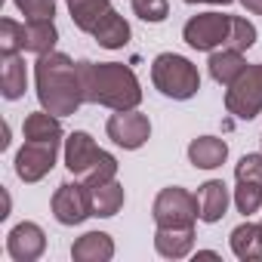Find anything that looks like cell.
<instances>
[{"mask_svg": "<svg viewBox=\"0 0 262 262\" xmlns=\"http://www.w3.org/2000/svg\"><path fill=\"white\" fill-rule=\"evenodd\" d=\"M34 86L40 108H47L56 117H71L80 111L83 99V83L77 62H71L65 53H43L34 62Z\"/></svg>", "mask_w": 262, "mask_h": 262, "instance_id": "1", "label": "cell"}, {"mask_svg": "<svg viewBox=\"0 0 262 262\" xmlns=\"http://www.w3.org/2000/svg\"><path fill=\"white\" fill-rule=\"evenodd\" d=\"M83 99L90 105H105L111 111L139 108L142 86L136 71L123 62H77Z\"/></svg>", "mask_w": 262, "mask_h": 262, "instance_id": "2", "label": "cell"}, {"mask_svg": "<svg viewBox=\"0 0 262 262\" xmlns=\"http://www.w3.org/2000/svg\"><path fill=\"white\" fill-rule=\"evenodd\" d=\"M71 22L90 34L102 50H123L133 37L129 22L111 7V0H65Z\"/></svg>", "mask_w": 262, "mask_h": 262, "instance_id": "3", "label": "cell"}, {"mask_svg": "<svg viewBox=\"0 0 262 262\" xmlns=\"http://www.w3.org/2000/svg\"><path fill=\"white\" fill-rule=\"evenodd\" d=\"M151 83L161 96L176 99V102H188L198 96L201 90V74L198 65L179 53H161L151 62Z\"/></svg>", "mask_w": 262, "mask_h": 262, "instance_id": "4", "label": "cell"}, {"mask_svg": "<svg viewBox=\"0 0 262 262\" xmlns=\"http://www.w3.org/2000/svg\"><path fill=\"white\" fill-rule=\"evenodd\" d=\"M231 28H234V16L228 13H198L185 22L182 40L198 53H213V50L228 47Z\"/></svg>", "mask_w": 262, "mask_h": 262, "instance_id": "5", "label": "cell"}, {"mask_svg": "<svg viewBox=\"0 0 262 262\" xmlns=\"http://www.w3.org/2000/svg\"><path fill=\"white\" fill-rule=\"evenodd\" d=\"M151 216H155L158 228H188L201 219L198 216V194H191L188 188H179V185L161 188L155 204H151Z\"/></svg>", "mask_w": 262, "mask_h": 262, "instance_id": "6", "label": "cell"}, {"mask_svg": "<svg viewBox=\"0 0 262 262\" xmlns=\"http://www.w3.org/2000/svg\"><path fill=\"white\" fill-rule=\"evenodd\" d=\"M225 111L237 120H253L262 111V62L247 65V71L225 90Z\"/></svg>", "mask_w": 262, "mask_h": 262, "instance_id": "7", "label": "cell"}, {"mask_svg": "<svg viewBox=\"0 0 262 262\" xmlns=\"http://www.w3.org/2000/svg\"><path fill=\"white\" fill-rule=\"evenodd\" d=\"M53 219L59 225H80L93 216V191L86 182H62L53 191Z\"/></svg>", "mask_w": 262, "mask_h": 262, "instance_id": "8", "label": "cell"}, {"mask_svg": "<svg viewBox=\"0 0 262 262\" xmlns=\"http://www.w3.org/2000/svg\"><path fill=\"white\" fill-rule=\"evenodd\" d=\"M234 207L244 216L262 207V155H244L234 167Z\"/></svg>", "mask_w": 262, "mask_h": 262, "instance_id": "9", "label": "cell"}, {"mask_svg": "<svg viewBox=\"0 0 262 262\" xmlns=\"http://www.w3.org/2000/svg\"><path fill=\"white\" fill-rule=\"evenodd\" d=\"M105 133L114 145H120L123 151H136L148 142L151 136V120L148 114H142L139 108H129V111H114L105 123Z\"/></svg>", "mask_w": 262, "mask_h": 262, "instance_id": "10", "label": "cell"}, {"mask_svg": "<svg viewBox=\"0 0 262 262\" xmlns=\"http://www.w3.org/2000/svg\"><path fill=\"white\" fill-rule=\"evenodd\" d=\"M59 158V142H40V139H25V145L16 155V176L22 182H40Z\"/></svg>", "mask_w": 262, "mask_h": 262, "instance_id": "11", "label": "cell"}, {"mask_svg": "<svg viewBox=\"0 0 262 262\" xmlns=\"http://www.w3.org/2000/svg\"><path fill=\"white\" fill-rule=\"evenodd\" d=\"M47 250V234L37 222H19L7 234V253L16 262H37Z\"/></svg>", "mask_w": 262, "mask_h": 262, "instance_id": "12", "label": "cell"}, {"mask_svg": "<svg viewBox=\"0 0 262 262\" xmlns=\"http://www.w3.org/2000/svg\"><path fill=\"white\" fill-rule=\"evenodd\" d=\"M99 158H102V148L93 142L90 133H83V129L68 133V139H65V167H68L71 176H80L83 179Z\"/></svg>", "mask_w": 262, "mask_h": 262, "instance_id": "13", "label": "cell"}, {"mask_svg": "<svg viewBox=\"0 0 262 262\" xmlns=\"http://www.w3.org/2000/svg\"><path fill=\"white\" fill-rule=\"evenodd\" d=\"M228 201H231L228 185L222 179H207L198 188V216H201V222H207V225L219 222L228 213Z\"/></svg>", "mask_w": 262, "mask_h": 262, "instance_id": "14", "label": "cell"}, {"mask_svg": "<svg viewBox=\"0 0 262 262\" xmlns=\"http://www.w3.org/2000/svg\"><path fill=\"white\" fill-rule=\"evenodd\" d=\"M207 68H210V77L228 90V86H231L244 71H247V59H244V53H241V50L222 47V50H213V53H210Z\"/></svg>", "mask_w": 262, "mask_h": 262, "instance_id": "15", "label": "cell"}, {"mask_svg": "<svg viewBox=\"0 0 262 262\" xmlns=\"http://www.w3.org/2000/svg\"><path fill=\"white\" fill-rule=\"evenodd\" d=\"M228 158V142L219 136H198L188 142V161L194 170H216Z\"/></svg>", "mask_w": 262, "mask_h": 262, "instance_id": "16", "label": "cell"}, {"mask_svg": "<svg viewBox=\"0 0 262 262\" xmlns=\"http://www.w3.org/2000/svg\"><path fill=\"white\" fill-rule=\"evenodd\" d=\"M71 259L74 262H108L114 259V241L105 231H86L71 244Z\"/></svg>", "mask_w": 262, "mask_h": 262, "instance_id": "17", "label": "cell"}, {"mask_svg": "<svg viewBox=\"0 0 262 262\" xmlns=\"http://www.w3.org/2000/svg\"><path fill=\"white\" fill-rule=\"evenodd\" d=\"M155 250L164 259H185L194 250V225H188V228H158L155 231Z\"/></svg>", "mask_w": 262, "mask_h": 262, "instance_id": "18", "label": "cell"}, {"mask_svg": "<svg viewBox=\"0 0 262 262\" xmlns=\"http://www.w3.org/2000/svg\"><path fill=\"white\" fill-rule=\"evenodd\" d=\"M28 90V68H25V59L16 53V56H4V68H0V93H4L7 102H16L22 99Z\"/></svg>", "mask_w": 262, "mask_h": 262, "instance_id": "19", "label": "cell"}, {"mask_svg": "<svg viewBox=\"0 0 262 262\" xmlns=\"http://www.w3.org/2000/svg\"><path fill=\"white\" fill-rule=\"evenodd\" d=\"M22 133H25V139L62 142L65 129H62V117H56V114H50L47 108H40V111H34V114H28V117H25V123H22Z\"/></svg>", "mask_w": 262, "mask_h": 262, "instance_id": "20", "label": "cell"}, {"mask_svg": "<svg viewBox=\"0 0 262 262\" xmlns=\"http://www.w3.org/2000/svg\"><path fill=\"white\" fill-rule=\"evenodd\" d=\"M231 253L244 262L262 259V222H241L231 231Z\"/></svg>", "mask_w": 262, "mask_h": 262, "instance_id": "21", "label": "cell"}, {"mask_svg": "<svg viewBox=\"0 0 262 262\" xmlns=\"http://www.w3.org/2000/svg\"><path fill=\"white\" fill-rule=\"evenodd\" d=\"M56 43H59V28H56L53 19L25 22V53L43 56V53H53Z\"/></svg>", "mask_w": 262, "mask_h": 262, "instance_id": "22", "label": "cell"}, {"mask_svg": "<svg viewBox=\"0 0 262 262\" xmlns=\"http://www.w3.org/2000/svg\"><path fill=\"white\" fill-rule=\"evenodd\" d=\"M90 191H93V216H99V219L117 216L120 207H123V201H126V191H123V185L117 179H111L105 185H96Z\"/></svg>", "mask_w": 262, "mask_h": 262, "instance_id": "23", "label": "cell"}, {"mask_svg": "<svg viewBox=\"0 0 262 262\" xmlns=\"http://www.w3.org/2000/svg\"><path fill=\"white\" fill-rule=\"evenodd\" d=\"M25 50V25L16 19H0V56H16Z\"/></svg>", "mask_w": 262, "mask_h": 262, "instance_id": "24", "label": "cell"}, {"mask_svg": "<svg viewBox=\"0 0 262 262\" xmlns=\"http://www.w3.org/2000/svg\"><path fill=\"white\" fill-rule=\"evenodd\" d=\"M111 179H117V158L114 155H108V151H102V158L93 164V170L83 176V182L90 185V188H96V185H105V182H111Z\"/></svg>", "mask_w": 262, "mask_h": 262, "instance_id": "25", "label": "cell"}, {"mask_svg": "<svg viewBox=\"0 0 262 262\" xmlns=\"http://www.w3.org/2000/svg\"><path fill=\"white\" fill-rule=\"evenodd\" d=\"M133 13H136L142 22L161 25V22L170 16V0H133Z\"/></svg>", "mask_w": 262, "mask_h": 262, "instance_id": "26", "label": "cell"}, {"mask_svg": "<svg viewBox=\"0 0 262 262\" xmlns=\"http://www.w3.org/2000/svg\"><path fill=\"white\" fill-rule=\"evenodd\" d=\"M256 37H259L256 25H253V22H247L244 16H234V28H231V40H228V47H231V50L247 53V50L256 43Z\"/></svg>", "mask_w": 262, "mask_h": 262, "instance_id": "27", "label": "cell"}, {"mask_svg": "<svg viewBox=\"0 0 262 262\" xmlns=\"http://www.w3.org/2000/svg\"><path fill=\"white\" fill-rule=\"evenodd\" d=\"M16 10L25 16V22L34 19H53L56 16V0H13Z\"/></svg>", "mask_w": 262, "mask_h": 262, "instance_id": "28", "label": "cell"}, {"mask_svg": "<svg viewBox=\"0 0 262 262\" xmlns=\"http://www.w3.org/2000/svg\"><path fill=\"white\" fill-rule=\"evenodd\" d=\"M241 4H244L253 16H262V0H241Z\"/></svg>", "mask_w": 262, "mask_h": 262, "instance_id": "29", "label": "cell"}, {"mask_svg": "<svg viewBox=\"0 0 262 262\" xmlns=\"http://www.w3.org/2000/svg\"><path fill=\"white\" fill-rule=\"evenodd\" d=\"M185 4H216V7H228L234 0H185Z\"/></svg>", "mask_w": 262, "mask_h": 262, "instance_id": "30", "label": "cell"}, {"mask_svg": "<svg viewBox=\"0 0 262 262\" xmlns=\"http://www.w3.org/2000/svg\"><path fill=\"white\" fill-rule=\"evenodd\" d=\"M259 142H262V139H259Z\"/></svg>", "mask_w": 262, "mask_h": 262, "instance_id": "31", "label": "cell"}]
</instances>
